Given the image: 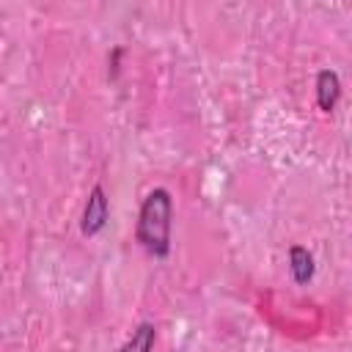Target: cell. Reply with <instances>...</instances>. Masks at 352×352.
<instances>
[{
	"label": "cell",
	"instance_id": "obj_2",
	"mask_svg": "<svg viewBox=\"0 0 352 352\" xmlns=\"http://www.w3.org/2000/svg\"><path fill=\"white\" fill-rule=\"evenodd\" d=\"M110 217V201L102 184H94L88 198H85V209H82V220H80V231L82 236H96Z\"/></svg>",
	"mask_w": 352,
	"mask_h": 352
},
{
	"label": "cell",
	"instance_id": "obj_4",
	"mask_svg": "<svg viewBox=\"0 0 352 352\" xmlns=\"http://www.w3.org/2000/svg\"><path fill=\"white\" fill-rule=\"evenodd\" d=\"M314 270H316V264H314L311 250L302 248V245H292L289 248V272H292V280L297 286H305L314 278Z\"/></svg>",
	"mask_w": 352,
	"mask_h": 352
},
{
	"label": "cell",
	"instance_id": "obj_3",
	"mask_svg": "<svg viewBox=\"0 0 352 352\" xmlns=\"http://www.w3.org/2000/svg\"><path fill=\"white\" fill-rule=\"evenodd\" d=\"M341 99V77L333 69H322L316 74V104L322 113H333Z\"/></svg>",
	"mask_w": 352,
	"mask_h": 352
},
{
	"label": "cell",
	"instance_id": "obj_1",
	"mask_svg": "<svg viewBox=\"0 0 352 352\" xmlns=\"http://www.w3.org/2000/svg\"><path fill=\"white\" fill-rule=\"evenodd\" d=\"M170 236H173V198L165 187H154L138 209L135 239L146 253L165 258L170 253Z\"/></svg>",
	"mask_w": 352,
	"mask_h": 352
},
{
	"label": "cell",
	"instance_id": "obj_5",
	"mask_svg": "<svg viewBox=\"0 0 352 352\" xmlns=\"http://www.w3.org/2000/svg\"><path fill=\"white\" fill-rule=\"evenodd\" d=\"M154 344H157V327L154 322H140L132 336L124 341V346L118 352H154Z\"/></svg>",
	"mask_w": 352,
	"mask_h": 352
}]
</instances>
